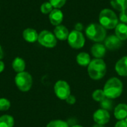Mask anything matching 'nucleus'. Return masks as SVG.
Segmentation results:
<instances>
[{
  "label": "nucleus",
  "mask_w": 127,
  "mask_h": 127,
  "mask_svg": "<svg viewBox=\"0 0 127 127\" xmlns=\"http://www.w3.org/2000/svg\"><path fill=\"white\" fill-rule=\"evenodd\" d=\"M103 92L107 98L111 100L118 98L123 92V83L117 77H112L106 83Z\"/></svg>",
  "instance_id": "obj_1"
},
{
  "label": "nucleus",
  "mask_w": 127,
  "mask_h": 127,
  "mask_svg": "<svg viewBox=\"0 0 127 127\" xmlns=\"http://www.w3.org/2000/svg\"><path fill=\"white\" fill-rule=\"evenodd\" d=\"M89 77L94 80H101L106 73V65L102 59H95L88 65Z\"/></svg>",
  "instance_id": "obj_2"
},
{
  "label": "nucleus",
  "mask_w": 127,
  "mask_h": 127,
  "mask_svg": "<svg viewBox=\"0 0 127 127\" xmlns=\"http://www.w3.org/2000/svg\"><path fill=\"white\" fill-rule=\"evenodd\" d=\"M99 22L104 28L113 29L118 25V19L113 10L106 8L100 11L99 15Z\"/></svg>",
  "instance_id": "obj_3"
},
{
  "label": "nucleus",
  "mask_w": 127,
  "mask_h": 127,
  "mask_svg": "<svg viewBox=\"0 0 127 127\" xmlns=\"http://www.w3.org/2000/svg\"><path fill=\"white\" fill-rule=\"evenodd\" d=\"M86 36L96 42H100L105 40L106 36V31L100 24L92 23L86 29Z\"/></svg>",
  "instance_id": "obj_4"
},
{
  "label": "nucleus",
  "mask_w": 127,
  "mask_h": 127,
  "mask_svg": "<svg viewBox=\"0 0 127 127\" xmlns=\"http://www.w3.org/2000/svg\"><path fill=\"white\" fill-rule=\"evenodd\" d=\"M15 83L20 91L26 92L29 91L32 86V77L29 73L25 71L18 73L15 77Z\"/></svg>",
  "instance_id": "obj_5"
},
{
  "label": "nucleus",
  "mask_w": 127,
  "mask_h": 127,
  "mask_svg": "<svg viewBox=\"0 0 127 127\" xmlns=\"http://www.w3.org/2000/svg\"><path fill=\"white\" fill-rule=\"evenodd\" d=\"M68 42L71 48L80 49L83 48L85 45V37L82 32L74 30L71 33H69Z\"/></svg>",
  "instance_id": "obj_6"
},
{
  "label": "nucleus",
  "mask_w": 127,
  "mask_h": 127,
  "mask_svg": "<svg viewBox=\"0 0 127 127\" xmlns=\"http://www.w3.org/2000/svg\"><path fill=\"white\" fill-rule=\"evenodd\" d=\"M38 42L46 48H54L57 45V38L54 34L48 31H42L38 36Z\"/></svg>",
  "instance_id": "obj_7"
},
{
  "label": "nucleus",
  "mask_w": 127,
  "mask_h": 127,
  "mask_svg": "<svg viewBox=\"0 0 127 127\" xmlns=\"http://www.w3.org/2000/svg\"><path fill=\"white\" fill-rule=\"evenodd\" d=\"M54 92L59 99L65 100L71 95V89L67 82L64 80H58L54 85Z\"/></svg>",
  "instance_id": "obj_8"
},
{
  "label": "nucleus",
  "mask_w": 127,
  "mask_h": 127,
  "mask_svg": "<svg viewBox=\"0 0 127 127\" xmlns=\"http://www.w3.org/2000/svg\"><path fill=\"white\" fill-rule=\"evenodd\" d=\"M93 119L96 124L105 125L107 123H109L110 120V115L108 111L103 109H100L95 111V112L94 113Z\"/></svg>",
  "instance_id": "obj_9"
},
{
  "label": "nucleus",
  "mask_w": 127,
  "mask_h": 127,
  "mask_svg": "<svg viewBox=\"0 0 127 127\" xmlns=\"http://www.w3.org/2000/svg\"><path fill=\"white\" fill-rule=\"evenodd\" d=\"M122 45V41L116 35H110L105 39V46L106 48L114 51L120 48Z\"/></svg>",
  "instance_id": "obj_10"
},
{
  "label": "nucleus",
  "mask_w": 127,
  "mask_h": 127,
  "mask_svg": "<svg viewBox=\"0 0 127 127\" xmlns=\"http://www.w3.org/2000/svg\"><path fill=\"white\" fill-rule=\"evenodd\" d=\"M49 19L53 25H60L63 19V13L60 9L54 8L49 13Z\"/></svg>",
  "instance_id": "obj_11"
},
{
  "label": "nucleus",
  "mask_w": 127,
  "mask_h": 127,
  "mask_svg": "<svg viewBox=\"0 0 127 127\" xmlns=\"http://www.w3.org/2000/svg\"><path fill=\"white\" fill-rule=\"evenodd\" d=\"M116 72L121 77H127V56L120 59L115 65Z\"/></svg>",
  "instance_id": "obj_12"
},
{
  "label": "nucleus",
  "mask_w": 127,
  "mask_h": 127,
  "mask_svg": "<svg viewBox=\"0 0 127 127\" xmlns=\"http://www.w3.org/2000/svg\"><path fill=\"white\" fill-rule=\"evenodd\" d=\"M106 52V48L105 45L100 43L95 44L91 48V53L96 59H101L103 58Z\"/></svg>",
  "instance_id": "obj_13"
},
{
  "label": "nucleus",
  "mask_w": 127,
  "mask_h": 127,
  "mask_svg": "<svg viewBox=\"0 0 127 127\" xmlns=\"http://www.w3.org/2000/svg\"><path fill=\"white\" fill-rule=\"evenodd\" d=\"M114 115L118 121L124 120L127 118V105L125 103L118 104L114 109Z\"/></svg>",
  "instance_id": "obj_14"
},
{
  "label": "nucleus",
  "mask_w": 127,
  "mask_h": 127,
  "mask_svg": "<svg viewBox=\"0 0 127 127\" xmlns=\"http://www.w3.org/2000/svg\"><path fill=\"white\" fill-rule=\"evenodd\" d=\"M54 32V35L57 39H58L60 40L68 39L69 32H68V30L67 29V28L65 27L64 25H60L56 26Z\"/></svg>",
  "instance_id": "obj_15"
},
{
  "label": "nucleus",
  "mask_w": 127,
  "mask_h": 127,
  "mask_svg": "<svg viewBox=\"0 0 127 127\" xmlns=\"http://www.w3.org/2000/svg\"><path fill=\"white\" fill-rule=\"evenodd\" d=\"M22 36L25 41H27L28 42H34L36 40H38L39 34L34 29L27 28L23 31Z\"/></svg>",
  "instance_id": "obj_16"
},
{
  "label": "nucleus",
  "mask_w": 127,
  "mask_h": 127,
  "mask_svg": "<svg viewBox=\"0 0 127 127\" xmlns=\"http://www.w3.org/2000/svg\"><path fill=\"white\" fill-rule=\"evenodd\" d=\"M115 35L121 40L127 39V25L124 23H118L115 28Z\"/></svg>",
  "instance_id": "obj_17"
},
{
  "label": "nucleus",
  "mask_w": 127,
  "mask_h": 127,
  "mask_svg": "<svg viewBox=\"0 0 127 127\" xmlns=\"http://www.w3.org/2000/svg\"><path fill=\"white\" fill-rule=\"evenodd\" d=\"M76 60H77V64L81 66H88L92 61L90 55L86 52H81L78 54Z\"/></svg>",
  "instance_id": "obj_18"
},
{
  "label": "nucleus",
  "mask_w": 127,
  "mask_h": 127,
  "mask_svg": "<svg viewBox=\"0 0 127 127\" xmlns=\"http://www.w3.org/2000/svg\"><path fill=\"white\" fill-rule=\"evenodd\" d=\"M12 67L16 72L20 73L24 71L25 68V63L23 59L20 57H16L14 59L12 63Z\"/></svg>",
  "instance_id": "obj_19"
},
{
  "label": "nucleus",
  "mask_w": 127,
  "mask_h": 127,
  "mask_svg": "<svg viewBox=\"0 0 127 127\" xmlns=\"http://www.w3.org/2000/svg\"><path fill=\"white\" fill-rule=\"evenodd\" d=\"M110 4L114 9L118 11L127 10V0H111Z\"/></svg>",
  "instance_id": "obj_20"
},
{
  "label": "nucleus",
  "mask_w": 127,
  "mask_h": 127,
  "mask_svg": "<svg viewBox=\"0 0 127 127\" xmlns=\"http://www.w3.org/2000/svg\"><path fill=\"white\" fill-rule=\"evenodd\" d=\"M14 119L12 116L4 115L0 117V127H13Z\"/></svg>",
  "instance_id": "obj_21"
},
{
  "label": "nucleus",
  "mask_w": 127,
  "mask_h": 127,
  "mask_svg": "<svg viewBox=\"0 0 127 127\" xmlns=\"http://www.w3.org/2000/svg\"><path fill=\"white\" fill-rule=\"evenodd\" d=\"M106 95L105 93L103 92V90L102 89H96L95 91H94V92L92 93V98L97 101V102H101L103 101L105 98H106Z\"/></svg>",
  "instance_id": "obj_22"
},
{
  "label": "nucleus",
  "mask_w": 127,
  "mask_h": 127,
  "mask_svg": "<svg viewBox=\"0 0 127 127\" xmlns=\"http://www.w3.org/2000/svg\"><path fill=\"white\" fill-rule=\"evenodd\" d=\"M46 127H69L68 124L62 120H54L49 122Z\"/></svg>",
  "instance_id": "obj_23"
},
{
  "label": "nucleus",
  "mask_w": 127,
  "mask_h": 127,
  "mask_svg": "<svg viewBox=\"0 0 127 127\" xmlns=\"http://www.w3.org/2000/svg\"><path fill=\"white\" fill-rule=\"evenodd\" d=\"M100 106L101 109H105L106 111H110L112 109V106H113V103L111 99L106 97L103 101L100 102Z\"/></svg>",
  "instance_id": "obj_24"
},
{
  "label": "nucleus",
  "mask_w": 127,
  "mask_h": 127,
  "mask_svg": "<svg viewBox=\"0 0 127 127\" xmlns=\"http://www.w3.org/2000/svg\"><path fill=\"white\" fill-rule=\"evenodd\" d=\"M41 12L44 14L50 13L53 10V6L50 2H44L40 7Z\"/></svg>",
  "instance_id": "obj_25"
},
{
  "label": "nucleus",
  "mask_w": 127,
  "mask_h": 127,
  "mask_svg": "<svg viewBox=\"0 0 127 127\" xmlns=\"http://www.w3.org/2000/svg\"><path fill=\"white\" fill-rule=\"evenodd\" d=\"M10 107V102L5 98H0V111H7Z\"/></svg>",
  "instance_id": "obj_26"
},
{
  "label": "nucleus",
  "mask_w": 127,
  "mask_h": 127,
  "mask_svg": "<svg viewBox=\"0 0 127 127\" xmlns=\"http://www.w3.org/2000/svg\"><path fill=\"white\" fill-rule=\"evenodd\" d=\"M49 2L51 4L53 7L56 9H60L63 7V5L66 2V0H49Z\"/></svg>",
  "instance_id": "obj_27"
},
{
  "label": "nucleus",
  "mask_w": 127,
  "mask_h": 127,
  "mask_svg": "<svg viewBox=\"0 0 127 127\" xmlns=\"http://www.w3.org/2000/svg\"><path fill=\"white\" fill-rule=\"evenodd\" d=\"M119 19L121 23L127 25V10L121 11L119 15Z\"/></svg>",
  "instance_id": "obj_28"
},
{
  "label": "nucleus",
  "mask_w": 127,
  "mask_h": 127,
  "mask_svg": "<svg viewBox=\"0 0 127 127\" xmlns=\"http://www.w3.org/2000/svg\"><path fill=\"white\" fill-rule=\"evenodd\" d=\"M66 103L69 105H74L76 103V97L74 95H70L65 100Z\"/></svg>",
  "instance_id": "obj_29"
},
{
  "label": "nucleus",
  "mask_w": 127,
  "mask_h": 127,
  "mask_svg": "<svg viewBox=\"0 0 127 127\" xmlns=\"http://www.w3.org/2000/svg\"><path fill=\"white\" fill-rule=\"evenodd\" d=\"M115 127H127V122L126 121V120H121L118 121L115 125Z\"/></svg>",
  "instance_id": "obj_30"
},
{
  "label": "nucleus",
  "mask_w": 127,
  "mask_h": 127,
  "mask_svg": "<svg viewBox=\"0 0 127 127\" xmlns=\"http://www.w3.org/2000/svg\"><path fill=\"white\" fill-rule=\"evenodd\" d=\"M83 29V25L81 24V23H77L75 25V30L76 31H80Z\"/></svg>",
  "instance_id": "obj_31"
},
{
  "label": "nucleus",
  "mask_w": 127,
  "mask_h": 127,
  "mask_svg": "<svg viewBox=\"0 0 127 127\" xmlns=\"http://www.w3.org/2000/svg\"><path fill=\"white\" fill-rule=\"evenodd\" d=\"M4 64L2 61L0 60V73L4 71Z\"/></svg>",
  "instance_id": "obj_32"
},
{
  "label": "nucleus",
  "mask_w": 127,
  "mask_h": 127,
  "mask_svg": "<svg viewBox=\"0 0 127 127\" xmlns=\"http://www.w3.org/2000/svg\"><path fill=\"white\" fill-rule=\"evenodd\" d=\"M3 56H4V53H3V51H2L1 47L0 46V60L3 58Z\"/></svg>",
  "instance_id": "obj_33"
},
{
  "label": "nucleus",
  "mask_w": 127,
  "mask_h": 127,
  "mask_svg": "<svg viewBox=\"0 0 127 127\" xmlns=\"http://www.w3.org/2000/svg\"><path fill=\"white\" fill-rule=\"evenodd\" d=\"M104 127V125H100V124H96L95 125H94V127Z\"/></svg>",
  "instance_id": "obj_34"
},
{
  "label": "nucleus",
  "mask_w": 127,
  "mask_h": 127,
  "mask_svg": "<svg viewBox=\"0 0 127 127\" xmlns=\"http://www.w3.org/2000/svg\"><path fill=\"white\" fill-rule=\"evenodd\" d=\"M71 127H83V126H81V125H74V126H72Z\"/></svg>",
  "instance_id": "obj_35"
},
{
  "label": "nucleus",
  "mask_w": 127,
  "mask_h": 127,
  "mask_svg": "<svg viewBox=\"0 0 127 127\" xmlns=\"http://www.w3.org/2000/svg\"><path fill=\"white\" fill-rule=\"evenodd\" d=\"M126 121H127V118H126Z\"/></svg>",
  "instance_id": "obj_36"
}]
</instances>
